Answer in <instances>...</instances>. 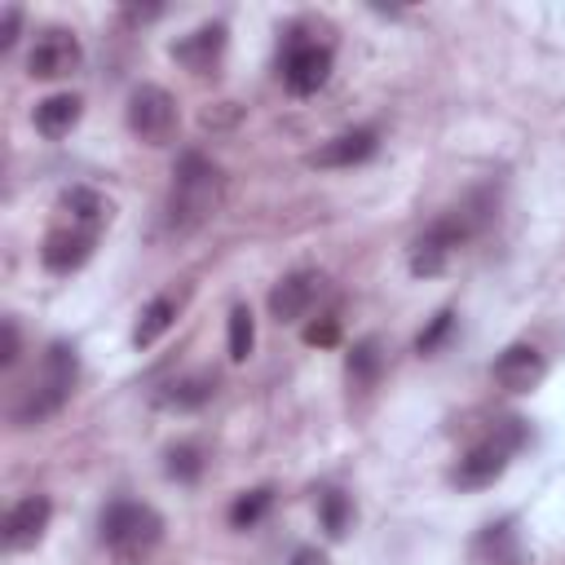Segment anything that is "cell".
I'll list each match as a JSON object with an SVG mask.
<instances>
[{"label": "cell", "instance_id": "6da1fadb", "mask_svg": "<svg viewBox=\"0 0 565 565\" xmlns=\"http://www.w3.org/2000/svg\"><path fill=\"white\" fill-rule=\"evenodd\" d=\"M221 190H225V177L221 168L199 154V150H185L172 168V190H168V225L177 234H190L199 230L216 207H221Z\"/></svg>", "mask_w": 565, "mask_h": 565}, {"label": "cell", "instance_id": "7a4b0ae2", "mask_svg": "<svg viewBox=\"0 0 565 565\" xmlns=\"http://www.w3.org/2000/svg\"><path fill=\"white\" fill-rule=\"evenodd\" d=\"M75 371H79L75 349H71V344H49L40 371L18 388V397H13V406H9V419H13L18 428H31V424L53 419V415L66 406L71 388H75Z\"/></svg>", "mask_w": 565, "mask_h": 565}, {"label": "cell", "instance_id": "3957f363", "mask_svg": "<svg viewBox=\"0 0 565 565\" xmlns=\"http://www.w3.org/2000/svg\"><path fill=\"white\" fill-rule=\"evenodd\" d=\"M521 441H525V424H521V419H503V424H494V433H486V437L459 459L455 481H459L463 490L490 486L494 477H503V468H508V459L521 450Z\"/></svg>", "mask_w": 565, "mask_h": 565}, {"label": "cell", "instance_id": "277c9868", "mask_svg": "<svg viewBox=\"0 0 565 565\" xmlns=\"http://www.w3.org/2000/svg\"><path fill=\"white\" fill-rule=\"evenodd\" d=\"M163 534V516L146 503H132V499H119L102 512V543L119 556H141L159 543Z\"/></svg>", "mask_w": 565, "mask_h": 565}, {"label": "cell", "instance_id": "5b68a950", "mask_svg": "<svg viewBox=\"0 0 565 565\" xmlns=\"http://www.w3.org/2000/svg\"><path fill=\"white\" fill-rule=\"evenodd\" d=\"M124 119H128V132L141 137L146 146H168L177 137V124H181V110H177V97L159 84H137L128 106H124Z\"/></svg>", "mask_w": 565, "mask_h": 565}, {"label": "cell", "instance_id": "8992f818", "mask_svg": "<svg viewBox=\"0 0 565 565\" xmlns=\"http://www.w3.org/2000/svg\"><path fill=\"white\" fill-rule=\"evenodd\" d=\"M472 234V216L468 212H446V216H437L415 243H411V274L415 278H437L446 265H450V256H455V247L463 243Z\"/></svg>", "mask_w": 565, "mask_h": 565}, {"label": "cell", "instance_id": "52a82bcc", "mask_svg": "<svg viewBox=\"0 0 565 565\" xmlns=\"http://www.w3.org/2000/svg\"><path fill=\"white\" fill-rule=\"evenodd\" d=\"M79 62H84L79 40H75L71 31L53 26V31H44V35L35 40V49H31V57H26V71H31L35 79H62V75H71Z\"/></svg>", "mask_w": 565, "mask_h": 565}, {"label": "cell", "instance_id": "ba28073f", "mask_svg": "<svg viewBox=\"0 0 565 565\" xmlns=\"http://www.w3.org/2000/svg\"><path fill=\"white\" fill-rule=\"evenodd\" d=\"M322 296V274L313 269H291L274 291H269V313L278 322H300Z\"/></svg>", "mask_w": 565, "mask_h": 565}, {"label": "cell", "instance_id": "9c48e42d", "mask_svg": "<svg viewBox=\"0 0 565 565\" xmlns=\"http://www.w3.org/2000/svg\"><path fill=\"white\" fill-rule=\"evenodd\" d=\"M49 516H53V503L44 494H22L9 512H4V547L9 552H22V547H35L49 530Z\"/></svg>", "mask_w": 565, "mask_h": 565}, {"label": "cell", "instance_id": "30bf717a", "mask_svg": "<svg viewBox=\"0 0 565 565\" xmlns=\"http://www.w3.org/2000/svg\"><path fill=\"white\" fill-rule=\"evenodd\" d=\"M327 75H331V49L327 44H296L282 62V84L296 97L318 93L327 84Z\"/></svg>", "mask_w": 565, "mask_h": 565}, {"label": "cell", "instance_id": "8fae6325", "mask_svg": "<svg viewBox=\"0 0 565 565\" xmlns=\"http://www.w3.org/2000/svg\"><path fill=\"white\" fill-rule=\"evenodd\" d=\"M93 243H97V230L57 225V230H49V238H44V247H40V260H44V269H53V274H71V269H79V265L93 256Z\"/></svg>", "mask_w": 565, "mask_h": 565}, {"label": "cell", "instance_id": "7c38bea8", "mask_svg": "<svg viewBox=\"0 0 565 565\" xmlns=\"http://www.w3.org/2000/svg\"><path fill=\"white\" fill-rule=\"evenodd\" d=\"M543 353L534 344H508L499 358H494V380L508 388V393H530L539 380H543Z\"/></svg>", "mask_w": 565, "mask_h": 565}, {"label": "cell", "instance_id": "4fadbf2b", "mask_svg": "<svg viewBox=\"0 0 565 565\" xmlns=\"http://www.w3.org/2000/svg\"><path fill=\"white\" fill-rule=\"evenodd\" d=\"M375 146H380L375 128H349V132L322 141V146L309 154V163H318V168H353V163H366V159L375 154Z\"/></svg>", "mask_w": 565, "mask_h": 565}, {"label": "cell", "instance_id": "5bb4252c", "mask_svg": "<svg viewBox=\"0 0 565 565\" xmlns=\"http://www.w3.org/2000/svg\"><path fill=\"white\" fill-rule=\"evenodd\" d=\"M212 393H216V375L212 371H194V375H181V380L163 384L154 402L168 406V411H199V406L212 402Z\"/></svg>", "mask_w": 565, "mask_h": 565}, {"label": "cell", "instance_id": "9a60e30c", "mask_svg": "<svg viewBox=\"0 0 565 565\" xmlns=\"http://www.w3.org/2000/svg\"><path fill=\"white\" fill-rule=\"evenodd\" d=\"M221 49H225V26L212 22V26H199L194 35H185L181 44H172V57L185 62L190 71H207L221 57Z\"/></svg>", "mask_w": 565, "mask_h": 565}, {"label": "cell", "instance_id": "2e32d148", "mask_svg": "<svg viewBox=\"0 0 565 565\" xmlns=\"http://www.w3.org/2000/svg\"><path fill=\"white\" fill-rule=\"evenodd\" d=\"M79 110H84V102H79L75 93H53V97H44V102L35 106V128L57 141V137H66V132L79 124Z\"/></svg>", "mask_w": 565, "mask_h": 565}, {"label": "cell", "instance_id": "e0dca14e", "mask_svg": "<svg viewBox=\"0 0 565 565\" xmlns=\"http://www.w3.org/2000/svg\"><path fill=\"white\" fill-rule=\"evenodd\" d=\"M472 556H477L481 565H521V547H516L512 525H508V521L486 525V530L477 534V543H472Z\"/></svg>", "mask_w": 565, "mask_h": 565}, {"label": "cell", "instance_id": "ac0fdd59", "mask_svg": "<svg viewBox=\"0 0 565 565\" xmlns=\"http://www.w3.org/2000/svg\"><path fill=\"white\" fill-rule=\"evenodd\" d=\"M172 322H177V300H172V296H154V300L141 309L137 327H132V344H137V349H150Z\"/></svg>", "mask_w": 565, "mask_h": 565}, {"label": "cell", "instance_id": "d6986e66", "mask_svg": "<svg viewBox=\"0 0 565 565\" xmlns=\"http://www.w3.org/2000/svg\"><path fill=\"white\" fill-rule=\"evenodd\" d=\"M62 212L71 216V225H84V230H102V221H106L102 194L97 190H84V185H75V190L62 194Z\"/></svg>", "mask_w": 565, "mask_h": 565}, {"label": "cell", "instance_id": "ffe728a7", "mask_svg": "<svg viewBox=\"0 0 565 565\" xmlns=\"http://www.w3.org/2000/svg\"><path fill=\"white\" fill-rule=\"evenodd\" d=\"M269 503H274V490H269V486L238 494V499L230 503V525H234V530H247V525H256V521L269 512Z\"/></svg>", "mask_w": 565, "mask_h": 565}, {"label": "cell", "instance_id": "44dd1931", "mask_svg": "<svg viewBox=\"0 0 565 565\" xmlns=\"http://www.w3.org/2000/svg\"><path fill=\"white\" fill-rule=\"evenodd\" d=\"M252 344H256L252 309H247V305H234V309H230V358H234V362H247Z\"/></svg>", "mask_w": 565, "mask_h": 565}, {"label": "cell", "instance_id": "7402d4cb", "mask_svg": "<svg viewBox=\"0 0 565 565\" xmlns=\"http://www.w3.org/2000/svg\"><path fill=\"white\" fill-rule=\"evenodd\" d=\"M375 375H380V344L366 335V340H358L353 353H349V380H353V384H375Z\"/></svg>", "mask_w": 565, "mask_h": 565}, {"label": "cell", "instance_id": "603a6c76", "mask_svg": "<svg viewBox=\"0 0 565 565\" xmlns=\"http://www.w3.org/2000/svg\"><path fill=\"white\" fill-rule=\"evenodd\" d=\"M203 472V455H199V446H172L168 450V477H177V481H194Z\"/></svg>", "mask_w": 565, "mask_h": 565}, {"label": "cell", "instance_id": "cb8c5ba5", "mask_svg": "<svg viewBox=\"0 0 565 565\" xmlns=\"http://www.w3.org/2000/svg\"><path fill=\"white\" fill-rule=\"evenodd\" d=\"M322 521H327V534H344V521H349V503L344 494H322Z\"/></svg>", "mask_w": 565, "mask_h": 565}, {"label": "cell", "instance_id": "d4e9b609", "mask_svg": "<svg viewBox=\"0 0 565 565\" xmlns=\"http://www.w3.org/2000/svg\"><path fill=\"white\" fill-rule=\"evenodd\" d=\"M450 322H455L450 313H437V318H433V327H428V331H419V340H415V349H419V353H433V349H437V344L446 340V331H450Z\"/></svg>", "mask_w": 565, "mask_h": 565}, {"label": "cell", "instance_id": "484cf974", "mask_svg": "<svg viewBox=\"0 0 565 565\" xmlns=\"http://www.w3.org/2000/svg\"><path fill=\"white\" fill-rule=\"evenodd\" d=\"M305 340L327 349V344H335V340H340V322H335V318H318V322H309V327H305Z\"/></svg>", "mask_w": 565, "mask_h": 565}, {"label": "cell", "instance_id": "4316f807", "mask_svg": "<svg viewBox=\"0 0 565 565\" xmlns=\"http://www.w3.org/2000/svg\"><path fill=\"white\" fill-rule=\"evenodd\" d=\"M18 26H22V9H18V4H9V9H4V26H0V49H13Z\"/></svg>", "mask_w": 565, "mask_h": 565}, {"label": "cell", "instance_id": "83f0119b", "mask_svg": "<svg viewBox=\"0 0 565 565\" xmlns=\"http://www.w3.org/2000/svg\"><path fill=\"white\" fill-rule=\"evenodd\" d=\"M13 362H18V322L9 318V322H4V349H0V366L9 371Z\"/></svg>", "mask_w": 565, "mask_h": 565}, {"label": "cell", "instance_id": "f1b7e54d", "mask_svg": "<svg viewBox=\"0 0 565 565\" xmlns=\"http://www.w3.org/2000/svg\"><path fill=\"white\" fill-rule=\"evenodd\" d=\"M159 13H163L159 4H146V9H137V4H132V9H124V18H128V22H146V18H159Z\"/></svg>", "mask_w": 565, "mask_h": 565}, {"label": "cell", "instance_id": "f546056e", "mask_svg": "<svg viewBox=\"0 0 565 565\" xmlns=\"http://www.w3.org/2000/svg\"><path fill=\"white\" fill-rule=\"evenodd\" d=\"M291 565H327V556H322V552H313V547H300Z\"/></svg>", "mask_w": 565, "mask_h": 565}]
</instances>
